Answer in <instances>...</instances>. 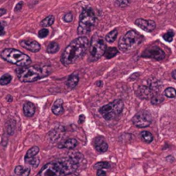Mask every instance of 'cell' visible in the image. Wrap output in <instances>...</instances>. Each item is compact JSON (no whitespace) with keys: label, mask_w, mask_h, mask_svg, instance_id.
Returning <instances> with one entry per match:
<instances>
[{"label":"cell","mask_w":176,"mask_h":176,"mask_svg":"<svg viewBox=\"0 0 176 176\" xmlns=\"http://www.w3.org/2000/svg\"><path fill=\"white\" fill-rule=\"evenodd\" d=\"M90 41L85 36H80L70 42L61 56L64 66H69L82 58L89 48Z\"/></svg>","instance_id":"1"},{"label":"cell","mask_w":176,"mask_h":176,"mask_svg":"<svg viewBox=\"0 0 176 176\" xmlns=\"http://www.w3.org/2000/svg\"><path fill=\"white\" fill-rule=\"evenodd\" d=\"M52 72L51 66L46 65H35L26 66L17 73L18 78L22 82H33L48 76Z\"/></svg>","instance_id":"2"},{"label":"cell","mask_w":176,"mask_h":176,"mask_svg":"<svg viewBox=\"0 0 176 176\" xmlns=\"http://www.w3.org/2000/svg\"><path fill=\"white\" fill-rule=\"evenodd\" d=\"M162 89V82L156 78H150L144 80L141 84L136 88V94L140 99L149 100Z\"/></svg>","instance_id":"3"},{"label":"cell","mask_w":176,"mask_h":176,"mask_svg":"<svg viewBox=\"0 0 176 176\" xmlns=\"http://www.w3.org/2000/svg\"><path fill=\"white\" fill-rule=\"evenodd\" d=\"M95 22H96V16L93 9L90 7L83 9L79 18L78 34L80 36L89 34L94 29Z\"/></svg>","instance_id":"4"},{"label":"cell","mask_w":176,"mask_h":176,"mask_svg":"<svg viewBox=\"0 0 176 176\" xmlns=\"http://www.w3.org/2000/svg\"><path fill=\"white\" fill-rule=\"evenodd\" d=\"M1 57L2 58H4L5 61L20 67L29 66L32 63L31 58L28 55L14 48H7L2 51Z\"/></svg>","instance_id":"5"},{"label":"cell","mask_w":176,"mask_h":176,"mask_svg":"<svg viewBox=\"0 0 176 176\" xmlns=\"http://www.w3.org/2000/svg\"><path fill=\"white\" fill-rule=\"evenodd\" d=\"M143 37L135 30H130L124 34L119 41V49L121 52L126 53L139 45L143 41Z\"/></svg>","instance_id":"6"},{"label":"cell","mask_w":176,"mask_h":176,"mask_svg":"<svg viewBox=\"0 0 176 176\" xmlns=\"http://www.w3.org/2000/svg\"><path fill=\"white\" fill-rule=\"evenodd\" d=\"M123 108V102L121 100H115L114 102L102 106L99 112L106 120H112L122 113Z\"/></svg>","instance_id":"7"},{"label":"cell","mask_w":176,"mask_h":176,"mask_svg":"<svg viewBox=\"0 0 176 176\" xmlns=\"http://www.w3.org/2000/svg\"><path fill=\"white\" fill-rule=\"evenodd\" d=\"M106 49V45L102 38L99 37L98 35L93 36L89 45V50L91 57L94 59H98L104 55Z\"/></svg>","instance_id":"8"},{"label":"cell","mask_w":176,"mask_h":176,"mask_svg":"<svg viewBox=\"0 0 176 176\" xmlns=\"http://www.w3.org/2000/svg\"><path fill=\"white\" fill-rule=\"evenodd\" d=\"M151 114L147 111H140L137 113L131 119L132 124L138 128H145L150 126L152 123Z\"/></svg>","instance_id":"9"},{"label":"cell","mask_w":176,"mask_h":176,"mask_svg":"<svg viewBox=\"0 0 176 176\" xmlns=\"http://www.w3.org/2000/svg\"><path fill=\"white\" fill-rule=\"evenodd\" d=\"M142 57L153 58L156 60H162L165 58V53L162 48L156 46H152L144 50V52L142 54Z\"/></svg>","instance_id":"10"},{"label":"cell","mask_w":176,"mask_h":176,"mask_svg":"<svg viewBox=\"0 0 176 176\" xmlns=\"http://www.w3.org/2000/svg\"><path fill=\"white\" fill-rule=\"evenodd\" d=\"M135 24L139 27L140 29H142L144 31L147 32H151L154 29H156V22L153 20H145V19H137L135 21Z\"/></svg>","instance_id":"11"},{"label":"cell","mask_w":176,"mask_h":176,"mask_svg":"<svg viewBox=\"0 0 176 176\" xmlns=\"http://www.w3.org/2000/svg\"><path fill=\"white\" fill-rule=\"evenodd\" d=\"M20 45L32 53H37L41 50L40 43L34 40H22L20 41Z\"/></svg>","instance_id":"12"},{"label":"cell","mask_w":176,"mask_h":176,"mask_svg":"<svg viewBox=\"0 0 176 176\" xmlns=\"http://www.w3.org/2000/svg\"><path fill=\"white\" fill-rule=\"evenodd\" d=\"M94 147L99 153H104L108 150V144L103 137L98 136L94 139Z\"/></svg>","instance_id":"13"},{"label":"cell","mask_w":176,"mask_h":176,"mask_svg":"<svg viewBox=\"0 0 176 176\" xmlns=\"http://www.w3.org/2000/svg\"><path fill=\"white\" fill-rule=\"evenodd\" d=\"M64 133H65L64 127H56V128L53 129L49 133L50 139L52 140V142H58V141L61 140L63 136H64Z\"/></svg>","instance_id":"14"},{"label":"cell","mask_w":176,"mask_h":176,"mask_svg":"<svg viewBox=\"0 0 176 176\" xmlns=\"http://www.w3.org/2000/svg\"><path fill=\"white\" fill-rule=\"evenodd\" d=\"M78 142L76 138H68L66 141L62 142V143L58 144V147L60 149H67V150H73L75 148L78 146Z\"/></svg>","instance_id":"15"},{"label":"cell","mask_w":176,"mask_h":176,"mask_svg":"<svg viewBox=\"0 0 176 176\" xmlns=\"http://www.w3.org/2000/svg\"><path fill=\"white\" fill-rule=\"evenodd\" d=\"M64 102L61 99H57L53 106H52V112L55 115H61L64 114Z\"/></svg>","instance_id":"16"},{"label":"cell","mask_w":176,"mask_h":176,"mask_svg":"<svg viewBox=\"0 0 176 176\" xmlns=\"http://www.w3.org/2000/svg\"><path fill=\"white\" fill-rule=\"evenodd\" d=\"M23 113L27 117H32L35 114V106L30 102H27L23 105Z\"/></svg>","instance_id":"17"},{"label":"cell","mask_w":176,"mask_h":176,"mask_svg":"<svg viewBox=\"0 0 176 176\" xmlns=\"http://www.w3.org/2000/svg\"><path fill=\"white\" fill-rule=\"evenodd\" d=\"M78 82H79V77H78V75L77 73H73L71 74L70 77H69L66 84H67V86L70 88V89H74V88H76V86L78 85Z\"/></svg>","instance_id":"18"},{"label":"cell","mask_w":176,"mask_h":176,"mask_svg":"<svg viewBox=\"0 0 176 176\" xmlns=\"http://www.w3.org/2000/svg\"><path fill=\"white\" fill-rule=\"evenodd\" d=\"M15 174L18 176H29L30 174V169L29 168H24L22 166H17L15 168Z\"/></svg>","instance_id":"19"},{"label":"cell","mask_w":176,"mask_h":176,"mask_svg":"<svg viewBox=\"0 0 176 176\" xmlns=\"http://www.w3.org/2000/svg\"><path fill=\"white\" fill-rule=\"evenodd\" d=\"M118 53H119V51H118L117 48H115V47H108V48L106 49V52L104 53V55H105L106 58L110 59V58H113L114 57H115Z\"/></svg>","instance_id":"20"},{"label":"cell","mask_w":176,"mask_h":176,"mask_svg":"<svg viewBox=\"0 0 176 176\" xmlns=\"http://www.w3.org/2000/svg\"><path fill=\"white\" fill-rule=\"evenodd\" d=\"M140 137H141V138H142V140H143V142H145V143H151L152 141H153V139H154L153 135H152L150 131H142V132L140 133Z\"/></svg>","instance_id":"21"},{"label":"cell","mask_w":176,"mask_h":176,"mask_svg":"<svg viewBox=\"0 0 176 176\" xmlns=\"http://www.w3.org/2000/svg\"><path fill=\"white\" fill-rule=\"evenodd\" d=\"M59 50V45L58 44L56 41H53L51 42L49 45L46 47V52L50 54H53L56 53Z\"/></svg>","instance_id":"22"},{"label":"cell","mask_w":176,"mask_h":176,"mask_svg":"<svg viewBox=\"0 0 176 176\" xmlns=\"http://www.w3.org/2000/svg\"><path fill=\"white\" fill-rule=\"evenodd\" d=\"M40 151V149L37 146H33L32 148H30L29 150L26 153L25 156V159H29V158H32L34 156H36V155Z\"/></svg>","instance_id":"23"},{"label":"cell","mask_w":176,"mask_h":176,"mask_svg":"<svg viewBox=\"0 0 176 176\" xmlns=\"http://www.w3.org/2000/svg\"><path fill=\"white\" fill-rule=\"evenodd\" d=\"M117 35H118V30H117V29H114V30L111 31L110 33H108L106 34L105 40H106L108 43H113V42L116 40Z\"/></svg>","instance_id":"24"},{"label":"cell","mask_w":176,"mask_h":176,"mask_svg":"<svg viewBox=\"0 0 176 176\" xmlns=\"http://www.w3.org/2000/svg\"><path fill=\"white\" fill-rule=\"evenodd\" d=\"M54 22V17L53 16H48L47 17H46L45 19L41 21V25L43 28H46V27H50L52 26Z\"/></svg>","instance_id":"25"},{"label":"cell","mask_w":176,"mask_h":176,"mask_svg":"<svg viewBox=\"0 0 176 176\" xmlns=\"http://www.w3.org/2000/svg\"><path fill=\"white\" fill-rule=\"evenodd\" d=\"M150 101H151V103L153 105H160L161 103H162V102L164 101V97L160 94L159 93H157L155 95H153L151 98H150Z\"/></svg>","instance_id":"26"},{"label":"cell","mask_w":176,"mask_h":176,"mask_svg":"<svg viewBox=\"0 0 176 176\" xmlns=\"http://www.w3.org/2000/svg\"><path fill=\"white\" fill-rule=\"evenodd\" d=\"M164 94L166 97L168 98H175L176 97V90L174 88H172V87H169V88H167L166 90H164Z\"/></svg>","instance_id":"27"},{"label":"cell","mask_w":176,"mask_h":176,"mask_svg":"<svg viewBox=\"0 0 176 176\" xmlns=\"http://www.w3.org/2000/svg\"><path fill=\"white\" fill-rule=\"evenodd\" d=\"M25 162L30 165V166L34 167V168H37L39 166V164H40V159L38 157H36V156H34L32 158L25 159Z\"/></svg>","instance_id":"28"},{"label":"cell","mask_w":176,"mask_h":176,"mask_svg":"<svg viewBox=\"0 0 176 176\" xmlns=\"http://www.w3.org/2000/svg\"><path fill=\"white\" fill-rule=\"evenodd\" d=\"M12 80V77L10 74H4L0 78V84L1 85H7Z\"/></svg>","instance_id":"29"},{"label":"cell","mask_w":176,"mask_h":176,"mask_svg":"<svg viewBox=\"0 0 176 176\" xmlns=\"http://www.w3.org/2000/svg\"><path fill=\"white\" fill-rule=\"evenodd\" d=\"M95 169H108L111 168V165L107 162H100L94 166Z\"/></svg>","instance_id":"30"},{"label":"cell","mask_w":176,"mask_h":176,"mask_svg":"<svg viewBox=\"0 0 176 176\" xmlns=\"http://www.w3.org/2000/svg\"><path fill=\"white\" fill-rule=\"evenodd\" d=\"M174 31L172 30H170V31H168L167 32L166 34H163V39L165 40L166 41H168V42H171L173 41V39H174Z\"/></svg>","instance_id":"31"},{"label":"cell","mask_w":176,"mask_h":176,"mask_svg":"<svg viewBox=\"0 0 176 176\" xmlns=\"http://www.w3.org/2000/svg\"><path fill=\"white\" fill-rule=\"evenodd\" d=\"M115 3L117 4L118 6L119 7H126L129 5V1L128 0H115Z\"/></svg>","instance_id":"32"},{"label":"cell","mask_w":176,"mask_h":176,"mask_svg":"<svg viewBox=\"0 0 176 176\" xmlns=\"http://www.w3.org/2000/svg\"><path fill=\"white\" fill-rule=\"evenodd\" d=\"M48 33H49V31H48V29H46V28H43L42 29H41L40 31H39V34H38V35L40 38H45L48 35Z\"/></svg>","instance_id":"33"},{"label":"cell","mask_w":176,"mask_h":176,"mask_svg":"<svg viewBox=\"0 0 176 176\" xmlns=\"http://www.w3.org/2000/svg\"><path fill=\"white\" fill-rule=\"evenodd\" d=\"M72 19H73V15H72L71 12L66 13V15L64 16V21L66 22H70L72 21Z\"/></svg>","instance_id":"34"},{"label":"cell","mask_w":176,"mask_h":176,"mask_svg":"<svg viewBox=\"0 0 176 176\" xmlns=\"http://www.w3.org/2000/svg\"><path fill=\"white\" fill-rule=\"evenodd\" d=\"M4 28H5V22H0V36L4 35L5 34Z\"/></svg>","instance_id":"35"},{"label":"cell","mask_w":176,"mask_h":176,"mask_svg":"<svg viewBox=\"0 0 176 176\" xmlns=\"http://www.w3.org/2000/svg\"><path fill=\"white\" fill-rule=\"evenodd\" d=\"M97 176H106L105 169H97Z\"/></svg>","instance_id":"36"},{"label":"cell","mask_w":176,"mask_h":176,"mask_svg":"<svg viewBox=\"0 0 176 176\" xmlns=\"http://www.w3.org/2000/svg\"><path fill=\"white\" fill-rule=\"evenodd\" d=\"M22 4H23L22 2L18 3V4H17V6H16V8H15V11H18V10H20L21 9H22Z\"/></svg>","instance_id":"37"},{"label":"cell","mask_w":176,"mask_h":176,"mask_svg":"<svg viewBox=\"0 0 176 176\" xmlns=\"http://www.w3.org/2000/svg\"><path fill=\"white\" fill-rule=\"evenodd\" d=\"M84 120H85V116L83 114L80 115V117H79V122H80V123H83Z\"/></svg>","instance_id":"38"},{"label":"cell","mask_w":176,"mask_h":176,"mask_svg":"<svg viewBox=\"0 0 176 176\" xmlns=\"http://www.w3.org/2000/svg\"><path fill=\"white\" fill-rule=\"evenodd\" d=\"M6 13V10L5 9H0V17H2Z\"/></svg>","instance_id":"39"},{"label":"cell","mask_w":176,"mask_h":176,"mask_svg":"<svg viewBox=\"0 0 176 176\" xmlns=\"http://www.w3.org/2000/svg\"><path fill=\"white\" fill-rule=\"evenodd\" d=\"M172 77L174 79H175L176 80V69L172 72Z\"/></svg>","instance_id":"40"},{"label":"cell","mask_w":176,"mask_h":176,"mask_svg":"<svg viewBox=\"0 0 176 176\" xmlns=\"http://www.w3.org/2000/svg\"><path fill=\"white\" fill-rule=\"evenodd\" d=\"M65 176H78L77 174H75V173H70V174H66Z\"/></svg>","instance_id":"41"},{"label":"cell","mask_w":176,"mask_h":176,"mask_svg":"<svg viewBox=\"0 0 176 176\" xmlns=\"http://www.w3.org/2000/svg\"><path fill=\"white\" fill-rule=\"evenodd\" d=\"M96 85H97V86H102V81H98V82H96Z\"/></svg>","instance_id":"42"},{"label":"cell","mask_w":176,"mask_h":176,"mask_svg":"<svg viewBox=\"0 0 176 176\" xmlns=\"http://www.w3.org/2000/svg\"><path fill=\"white\" fill-rule=\"evenodd\" d=\"M7 99H8L9 102H11V101H12V98H11L10 96H8V97H7Z\"/></svg>","instance_id":"43"}]
</instances>
